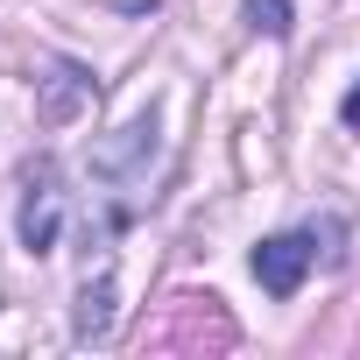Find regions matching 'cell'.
Returning <instances> with one entry per match:
<instances>
[{
    "label": "cell",
    "mask_w": 360,
    "mask_h": 360,
    "mask_svg": "<svg viewBox=\"0 0 360 360\" xmlns=\"http://www.w3.org/2000/svg\"><path fill=\"white\" fill-rule=\"evenodd\" d=\"M57 226H64V184H57V162H36L29 184H22V219H15V233H22L29 255H50V248H57Z\"/></svg>",
    "instance_id": "cell-1"
},
{
    "label": "cell",
    "mask_w": 360,
    "mask_h": 360,
    "mask_svg": "<svg viewBox=\"0 0 360 360\" xmlns=\"http://www.w3.org/2000/svg\"><path fill=\"white\" fill-rule=\"evenodd\" d=\"M311 262H318V240L311 233H276V240L255 248V283L269 297H297V283L311 276Z\"/></svg>",
    "instance_id": "cell-2"
},
{
    "label": "cell",
    "mask_w": 360,
    "mask_h": 360,
    "mask_svg": "<svg viewBox=\"0 0 360 360\" xmlns=\"http://www.w3.org/2000/svg\"><path fill=\"white\" fill-rule=\"evenodd\" d=\"M36 85H43V120H50V127H64V120L92 99V78H85L78 64H64V57H57L50 78H36Z\"/></svg>",
    "instance_id": "cell-3"
},
{
    "label": "cell",
    "mask_w": 360,
    "mask_h": 360,
    "mask_svg": "<svg viewBox=\"0 0 360 360\" xmlns=\"http://www.w3.org/2000/svg\"><path fill=\"white\" fill-rule=\"evenodd\" d=\"M71 332H78V346H92V339L113 332V276H106V269H99V283L85 276V290H78V325H71Z\"/></svg>",
    "instance_id": "cell-4"
},
{
    "label": "cell",
    "mask_w": 360,
    "mask_h": 360,
    "mask_svg": "<svg viewBox=\"0 0 360 360\" xmlns=\"http://www.w3.org/2000/svg\"><path fill=\"white\" fill-rule=\"evenodd\" d=\"M248 29L255 36H290V0H248Z\"/></svg>",
    "instance_id": "cell-5"
},
{
    "label": "cell",
    "mask_w": 360,
    "mask_h": 360,
    "mask_svg": "<svg viewBox=\"0 0 360 360\" xmlns=\"http://www.w3.org/2000/svg\"><path fill=\"white\" fill-rule=\"evenodd\" d=\"M339 120H346V127H360V85H353V92L339 99Z\"/></svg>",
    "instance_id": "cell-6"
},
{
    "label": "cell",
    "mask_w": 360,
    "mask_h": 360,
    "mask_svg": "<svg viewBox=\"0 0 360 360\" xmlns=\"http://www.w3.org/2000/svg\"><path fill=\"white\" fill-rule=\"evenodd\" d=\"M120 8H155V0H120Z\"/></svg>",
    "instance_id": "cell-7"
}]
</instances>
